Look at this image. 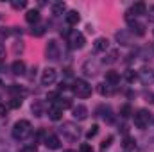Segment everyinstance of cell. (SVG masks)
I'll return each instance as SVG.
<instances>
[{"label":"cell","instance_id":"obj_1","mask_svg":"<svg viewBox=\"0 0 154 152\" xmlns=\"http://www.w3.org/2000/svg\"><path fill=\"white\" fill-rule=\"evenodd\" d=\"M31 131H32V127H31L29 120H18L13 125V138L18 140V141H22V140H25V138L31 136Z\"/></svg>","mask_w":154,"mask_h":152},{"label":"cell","instance_id":"obj_2","mask_svg":"<svg viewBox=\"0 0 154 152\" xmlns=\"http://www.w3.org/2000/svg\"><path fill=\"white\" fill-rule=\"evenodd\" d=\"M72 90H74V93H75L77 97H81V99H88L91 95V86L84 79H77L75 82H74Z\"/></svg>","mask_w":154,"mask_h":152},{"label":"cell","instance_id":"obj_3","mask_svg":"<svg viewBox=\"0 0 154 152\" xmlns=\"http://www.w3.org/2000/svg\"><path fill=\"white\" fill-rule=\"evenodd\" d=\"M151 120H152V114L149 113L147 109H138V111L134 113V125H136L138 129H145V127H149Z\"/></svg>","mask_w":154,"mask_h":152},{"label":"cell","instance_id":"obj_4","mask_svg":"<svg viewBox=\"0 0 154 152\" xmlns=\"http://www.w3.org/2000/svg\"><path fill=\"white\" fill-rule=\"evenodd\" d=\"M61 132H63V136H66L70 141H75L77 138L81 136V131H79V127L72 125V123H65V125L61 127Z\"/></svg>","mask_w":154,"mask_h":152},{"label":"cell","instance_id":"obj_5","mask_svg":"<svg viewBox=\"0 0 154 152\" xmlns=\"http://www.w3.org/2000/svg\"><path fill=\"white\" fill-rule=\"evenodd\" d=\"M57 79V72L56 68H45L43 74H41V84L43 86H52Z\"/></svg>","mask_w":154,"mask_h":152},{"label":"cell","instance_id":"obj_6","mask_svg":"<svg viewBox=\"0 0 154 152\" xmlns=\"http://www.w3.org/2000/svg\"><path fill=\"white\" fill-rule=\"evenodd\" d=\"M45 52H47V57H48V59L56 61V59L59 57V45H57V41H56V39H50Z\"/></svg>","mask_w":154,"mask_h":152},{"label":"cell","instance_id":"obj_7","mask_svg":"<svg viewBox=\"0 0 154 152\" xmlns=\"http://www.w3.org/2000/svg\"><path fill=\"white\" fill-rule=\"evenodd\" d=\"M43 143H45V147L50 149V150H57V149H61V140H59L56 134H47L45 140H43Z\"/></svg>","mask_w":154,"mask_h":152},{"label":"cell","instance_id":"obj_8","mask_svg":"<svg viewBox=\"0 0 154 152\" xmlns=\"http://www.w3.org/2000/svg\"><path fill=\"white\" fill-rule=\"evenodd\" d=\"M68 41L74 48H82L84 47V36L81 32H70L68 34Z\"/></svg>","mask_w":154,"mask_h":152},{"label":"cell","instance_id":"obj_9","mask_svg":"<svg viewBox=\"0 0 154 152\" xmlns=\"http://www.w3.org/2000/svg\"><path fill=\"white\" fill-rule=\"evenodd\" d=\"M82 70H84V74H86V75H95V74L99 72V63H97L95 59H88V61L84 63Z\"/></svg>","mask_w":154,"mask_h":152},{"label":"cell","instance_id":"obj_10","mask_svg":"<svg viewBox=\"0 0 154 152\" xmlns=\"http://www.w3.org/2000/svg\"><path fill=\"white\" fill-rule=\"evenodd\" d=\"M93 48H95V52H106L109 48V39L108 38H97L95 43H93Z\"/></svg>","mask_w":154,"mask_h":152},{"label":"cell","instance_id":"obj_11","mask_svg":"<svg viewBox=\"0 0 154 152\" xmlns=\"http://www.w3.org/2000/svg\"><path fill=\"white\" fill-rule=\"evenodd\" d=\"M65 22H66L70 27H74V25H77V23L81 22V16H79L77 11H68V13L65 14Z\"/></svg>","mask_w":154,"mask_h":152},{"label":"cell","instance_id":"obj_12","mask_svg":"<svg viewBox=\"0 0 154 152\" xmlns=\"http://www.w3.org/2000/svg\"><path fill=\"white\" fill-rule=\"evenodd\" d=\"M61 116H63V109H61L59 106L52 104V106L48 108V118H50V120L57 122V120H61Z\"/></svg>","mask_w":154,"mask_h":152},{"label":"cell","instance_id":"obj_13","mask_svg":"<svg viewBox=\"0 0 154 152\" xmlns=\"http://www.w3.org/2000/svg\"><path fill=\"white\" fill-rule=\"evenodd\" d=\"M72 114H74L75 120H84V118L88 116V109H86V106L79 104V106H75V108L72 109Z\"/></svg>","mask_w":154,"mask_h":152},{"label":"cell","instance_id":"obj_14","mask_svg":"<svg viewBox=\"0 0 154 152\" xmlns=\"http://www.w3.org/2000/svg\"><path fill=\"white\" fill-rule=\"evenodd\" d=\"M11 70H13L14 75H23V74H25V63H23L22 59H16V61L11 65Z\"/></svg>","mask_w":154,"mask_h":152},{"label":"cell","instance_id":"obj_15","mask_svg":"<svg viewBox=\"0 0 154 152\" xmlns=\"http://www.w3.org/2000/svg\"><path fill=\"white\" fill-rule=\"evenodd\" d=\"M99 93H100L102 97H111V95L115 93V88H113V84L102 82V84H99Z\"/></svg>","mask_w":154,"mask_h":152},{"label":"cell","instance_id":"obj_16","mask_svg":"<svg viewBox=\"0 0 154 152\" xmlns=\"http://www.w3.org/2000/svg\"><path fill=\"white\" fill-rule=\"evenodd\" d=\"M9 93H13L14 99H22V97L27 95V91H25L22 86H18V84H11V86H9Z\"/></svg>","mask_w":154,"mask_h":152},{"label":"cell","instance_id":"obj_17","mask_svg":"<svg viewBox=\"0 0 154 152\" xmlns=\"http://www.w3.org/2000/svg\"><path fill=\"white\" fill-rule=\"evenodd\" d=\"M134 147H136V140L133 136H125L124 141H122V149L129 152V150H134Z\"/></svg>","mask_w":154,"mask_h":152},{"label":"cell","instance_id":"obj_18","mask_svg":"<svg viewBox=\"0 0 154 152\" xmlns=\"http://www.w3.org/2000/svg\"><path fill=\"white\" fill-rule=\"evenodd\" d=\"M116 39H118L120 45H131V34H129L127 31H120V32H116Z\"/></svg>","mask_w":154,"mask_h":152},{"label":"cell","instance_id":"obj_19","mask_svg":"<svg viewBox=\"0 0 154 152\" xmlns=\"http://www.w3.org/2000/svg\"><path fill=\"white\" fill-rule=\"evenodd\" d=\"M131 13H134V16H136V14H145V13H147V5H145L143 2H136V4H133Z\"/></svg>","mask_w":154,"mask_h":152},{"label":"cell","instance_id":"obj_20","mask_svg":"<svg viewBox=\"0 0 154 152\" xmlns=\"http://www.w3.org/2000/svg\"><path fill=\"white\" fill-rule=\"evenodd\" d=\"M25 20H27L29 23H38V22H39V11H36V9H31V11H27V14H25Z\"/></svg>","mask_w":154,"mask_h":152},{"label":"cell","instance_id":"obj_21","mask_svg":"<svg viewBox=\"0 0 154 152\" xmlns=\"http://www.w3.org/2000/svg\"><path fill=\"white\" fill-rule=\"evenodd\" d=\"M118 81H120V74H118V72L109 70V72L106 74V82H108V84H113V86H115Z\"/></svg>","mask_w":154,"mask_h":152},{"label":"cell","instance_id":"obj_22","mask_svg":"<svg viewBox=\"0 0 154 152\" xmlns=\"http://www.w3.org/2000/svg\"><path fill=\"white\" fill-rule=\"evenodd\" d=\"M129 25H131L133 32H136L138 36H143V34H145V25H143V23H138V22L134 20V22H131Z\"/></svg>","mask_w":154,"mask_h":152},{"label":"cell","instance_id":"obj_23","mask_svg":"<svg viewBox=\"0 0 154 152\" xmlns=\"http://www.w3.org/2000/svg\"><path fill=\"white\" fill-rule=\"evenodd\" d=\"M65 9H66L65 2H54L52 4V14H63Z\"/></svg>","mask_w":154,"mask_h":152},{"label":"cell","instance_id":"obj_24","mask_svg":"<svg viewBox=\"0 0 154 152\" xmlns=\"http://www.w3.org/2000/svg\"><path fill=\"white\" fill-rule=\"evenodd\" d=\"M56 106H59L61 109H65V108H70V106H72V100H70L68 97H61V99H57Z\"/></svg>","mask_w":154,"mask_h":152},{"label":"cell","instance_id":"obj_25","mask_svg":"<svg viewBox=\"0 0 154 152\" xmlns=\"http://www.w3.org/2000/svg\"><path fill=\"white\" fill-rule=\"evenodd\" d=\"M32 113L36 114V116H41V114H43V102H41V100H36V102L32 104Z\"/></svg>","mask_w":154,"mask_h":152},{"label":"cell","instance_id":"obj_26","mask_svg":"<svg viewBox=\"0 0 154 152\" xmlns=\"http://www.w3.org/2000/svg\"><path fill=\"white\" fill-rule=\"evenodd\" d=\"M116 57H118V52L116 50H109V54L104 57V63H108V65H111V63H115Z\"/></svg>","mask_w":154,"mask_h":152},{"label":"cell","instance_id":"obj_27","mask_svg":"<svg viewBox=\"0 0 154 152\" xmlns=\"http://www.w3.org/2000/svg\"><path fill=\"white\" fill-rule=\"evenodd\" d=\"M120 114H122V118H129V116L133 114V109H131V106H129V104H124V106L120 108Z\"/></svg>","mask_w":154,"mask_h":152},{"label":"cell","instance_id":"obj_28","mask_svg":"<svg viewBox=\"0 0 154 152\" xmlns=\"http://www.w3.org/2000/svg\"><path fill=\"white\" fill-rule=\"evenodd\" d=\"M97 132H99V125L95 123V125H91V129L86 132V138H88V140H91V138H95V136H97Z\"/></svg>","mask_w":154,"mask_h":152},{"label":"cell","instance_id":"obj_29","mask_svg":"<svg viewBox=\"0 0 154 152\" xmlns=\"http://www.w3.org/2000/svg\"><path fill=\"white\" fill-rule=\"evenodd\" d=\"M102 113H104V114H100V116H102L106 122H113V114H111V109H109V108L102 109Z\"/></svg>","mask_w":154,"mask_h":152},{"label":"cell","instance_id":"obj_30","mask_svg":"<svg viewBox=\"0 0 154 152\" xmlns=\"http://www.w3.org/2000/svg\"><path fill=\"white\" fill-rule=\"evenodd\" d=\"M145 14H147L149 22H152L154 23V5H149V7H147V13H145Z\"/></svg>","mask_w":154,"mask_h":152},{"label":"cell","instance_id":"obj_31","mask_svg":"<svg viewBox=\"0 0 154 152\" xmlns=\"http://www.w3.org/2000/svg\"><path fill=\"white\" fill-rule=\"evenodd\" d=\"M22 106V99H13L11 102H9V108H13V109H16V108H20Z\"/></svg>","mask_w":154,"mask_h":152},{"label":"cell","instance_id":"obj_32","mask_svg":"<svg viewBox=\"0 0 154 152\" xmlns=\"http://www.w3.org/2000/svg\"><path fill=\"white\" fill-rule=\"evenodd\" d=\"M43 32H45V27H43V25H38V27L32 29V36H41Z\"/></svg>","mask_w":154,"mask_h":152},{"label":"cell","instance_id":"obj_33","mask_svg":"<svg viewBox=\"0 0 154 152\" xmlns=\"http://www.w3.org/2000/svg\"><path fill=\"white\" fill-rule=\"evenodd\" d=\"M111 141H113V136H108V138L100 143V149H108V147L111 145Z\"/></svg>","mask_w":154,"mask_h":152},{"label":"cell","instance_id":"obj_34","mask_svg":"<svg viewBox=\"0 0 154 152\" xmlns=\"http://www.w3.org/2000/svg\"><path fill=\"white\" fill-rule=\"evenodd\" d=\"M25 5H27L25 0H22V2H13V7H14V9H23Z\"/></svg>","mask_w":154,"mask_h":152},{"label":"cell","instance_id":"obj_35","mask_svg":"<svg viewBox=\"0 0 154 152\" xmlns=\"http://www.w3.org/2000/svg\"><path fill=\"white\" fill-rule=\"evenodd\" d=\"M125 77H127V81H129V82H133V81H134V79H136V74H134V72H133V70H129V72H127V74H125Z\"/></svg>","mask_w":154,"mask_h":152},{"label":"cell","instance_id":"obj_36","mask_svg":"<svg viewBox=\"0 0 154 152\" xmlns=\"http://www.w3.org/2000/svg\"><path fill=\"white\" fill-rule=\"evenodd\" d=\"M22 152H36V145L32 143V145H27V147H23Z\"/></svg>","mask_w":154,"mask_h":152},{"label":"cell","instance_id":"obj_37","mask_svg":"<svg viewBox=\"0 0 154 152\" xmlns=\"http://www.w3.org/2000/svg\"><path fill=\"white\" fill-rule=\"evenodd\" d=\"M81 152H93V149H91L88 143H82V145H81Z\"/></svg>","mask_w":154,"mask_h":152},{"label":"cell","instance_id":"obj_38","mask_svg":"<svg viewBox=\"0 0 154 152\" xmlns=\"http://www.w3.org/2000/svg\"><path fill=\"white\" fill-rule=\"evenodd\" d=\"M0 114H2V116H5V114H7V109H5L4 106H0Z\"/></svg>","mask_w":154,"mask_h":152},{"label":"cell","instance_id":"obj_39","mask_svg":"<svg viewBox=\"0 0 154 152\" xmlns=\"http://www.w3.org/2000/svg\"><path fill=\"white\" fill-rule=\"evenodd\" d=\"M0 57H4V47H0Z\"/></svg>","mask_w":154,"mask_h":152},{"label":"cell","instance_id":"obj_40","mask_svg":"<svg viewBox=\"0 0 154 152\" xmlns=\"http://www.w3.org/2000/svg\"><path fill=\"white\" fill-rule=\"evenodd\" d=\"M65 152H75V150H65Z\"/></svg>","mask_w":154,"mask_h":152},{"label":"cell","instance_id":"obj_41","mask_svg":"<svg viewBox=\"0 0 154 152\" xmlns=\"http://www.w3.org/2000/svg\"><path fill=\"white\" fill-rule=\"evenodd\" d=\"M0 86H2V81H0Z\"/></svg>","mask_w":154,"mask_h":152}]
</instances>
